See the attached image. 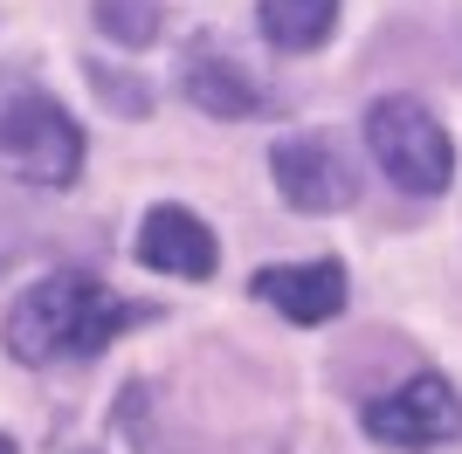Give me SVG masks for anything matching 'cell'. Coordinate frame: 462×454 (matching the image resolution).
<instances>
[{
    "label": "cell",
    "mask_w": 462,
    "mask_h": 454,
    "mask_svg": "<svg viewBox=\"0 0 462 454\" xmlns=\"http://www.w3.org/2000/svg\"><path fill=\"white\" fill-rule=\"evenodd\" d=\"M138 317H145V310H138V303H117L97 276L56 268V276H42V283L7 310V351H14L21 365L90 359V351H104V344Z\"/></svg>",
    "instance_id": "cell-1"
},
{
    "label": "cell",
    "mask_w": 462,
    "mask_h": 454,
    "mask_svg": "<svg viewBox=\"0 0 462 454\" xmlns=\"http://www.w3.org/2000/svg\"><path fill=\"white\" fill-rule=\"evenodd\" d=\"M366 145L401 193H448V179H456V145H448L442 117H428V104H414V96H380L373 104Z\"/></svg>",
    "instance_id": "cell-2"
},
{
    "label": "cell",
    "mask_w": 462,
    "mask_h": 454,
    "mask_svg": "<svg viewBox=\"0 0 462 454\" xmlns=\"http://www.w3.org/2000/svg\"><path fill=\"white\" fill-rule=\"evenodd\" d=\"M0 159H7V172L28 179V186H69L83 172V132L56 96L14 90L0 104Z\"/></svg>",
    "instance_id": "cell-3"
},
{
    "label": "cell",
    "mask_w": 462,
    "mask_h": 454,
    "mask_svg": "<svg viewBox=\"0 0 462 454\" xmlns=\"http://www.w3.org/2000/svg\"><path fill=\"white\" fill-rule=\"evenodd\" d=\"M359 420H366V434L380 448H401V454H428L442 440H462V399L448 378H407L401 393L373 399Z\"/></svg>",
    "instance_id": "cell-4"
},
{
    "label": "cell",
    "mask_w": 462,
    "mask_h": 454,
    "mask_svg": "<svg viewBox=\"0 0 462 454\" xmlns=\"http://www.w3.org/2000/svg\"><path fill=\"white\" fill-rule=\"evenodd\" d=\"M270 172H276V193L304 213H338L359 200V172L346 166V151L331 138H283L270 151Z\"/></svg>",
    "instance_id": "cell-5"
},
{
    "label": "cell",
    "mask_w": 462,
    "mask_h": 454,
    "mask_svg": "<svg viewBox=\"0 0 462 454\" xmlns=\"http://www.w3.org/2000/svg\"><path fill=\"white\" fill-rule=\"evenodd\" d=\"M138 262L152 268V276H187V283H200V276H214L221 248H214V227L193 207H152L145 227H138Z\"/></svg>",
    "instance_id": "cell-6"
},
{
    "label": "cell",
    "mask_w": 462,
    "mask_h": 454,
    "mask_svg": "<svg viewBox=\"0 0 462 454\" xmlns=\"http://www.w3.org/2000/svg\"><path fill=\"white\" fill-rule=\"evenodd\" d=\"M255 296L283 310L290 323H325L346 310V268L338 262H283L255 276Z\"/></svg>",
    "instance_id": "cell-7"
},
{
    "label": "cell",
    "mask_w": 462,
    "mask_h": 454,
    "mask_svg": "<svg viewBox=\"0 0 462 454\" xmlns=\"http://www.w3.org/2000/svg\"><path fill=\"white\" fill-rule=\"evenodd\" d=\"M187 96L208 117H255V111H263V90H255L235 62H214V56H193L187 62Z\"/></svg>",
    "instance_id": "cell-8"
},
{
    "label": "cell",
    "mask_w": 462,
    "mask_h": 454,
    "mask_svg": "<svg viewBox=\"0 0 462 454\" xmlns=\"http://www.w3.org/2000/svg\"><path fill=\"white\" fill-rule=\"evenodd\" d=\"M331 28H338V0H263V35H270V49L304 56Z\"/></svg>",
    "instance_id": "cell-9"
},
{
    "label": "cell",
    "mask_w": 462,
    "mask_h": 454,
    "mask_svg": "<svg viewBox=\"0 0 462 454\" xmlns=\"http://www.w3.org/2000/svg\"><path fill=\"white\" fill-rule=\"evenodd\" d=\"M97 28L125 49H145L159 35V0H97Z\"/></svg>",
    "instance_id": "cell-10"
},
{
    "label": "cell",
    "mask_w": 462,
    "mask_h": 454,
    "mask_svg": "<svg viewBox=\"0 0 462 454\" xmlns=\"http://www.w3.org/2000/svg\"><path fill=\"white\" fill-rule=\"evenodd\" d=\"M90 83H97V96H111V104H125V111H145V90H138V83H125V76L90 69Z\"/></svg>",
    "instance_id": "cell-11"
},
{
    "label": "cell",
    "mask_w": 462,
    "mask_h": 454,
    "mask_svg": "<svg viewBox=\"0 0 462 454\" xmlns=\"http://www.w3.org/2000/svg\"><path fill=\"white\" fill-rule=\"evenodd\" d=\"M0 454H14V440H7V434H0Z\"/></svg>",
    "instance_id": "cell-12"
}]
</instances>
